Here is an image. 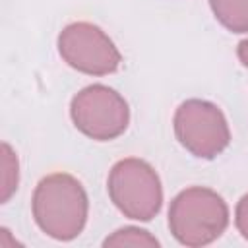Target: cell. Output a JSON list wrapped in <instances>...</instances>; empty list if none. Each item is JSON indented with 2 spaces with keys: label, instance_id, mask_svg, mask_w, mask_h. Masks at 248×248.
<instances>
[{
  "label": "cell",
  "instance_id": "9c48e42d",
  "mask_svg": "<svg viewBox=\"0 0 248 248\" xmlns=\"http://www.w3.org/2000/svg\"><path fill=\"white\" fill-rule=\"evenodd\" d=\"M17 169L19 165L14 149L8 143H2V203L8 202L17 188V178H19Z\"/></svg>",
  "mask_w": 248,
  "mask_h": 248
},
{
  "label": "cell",
  "instance_id": "30bf717a",
  "mask_svg": "<svg viewBox=\"0 0 248 248\" xmlns=\"http://www.w3.org/2000/svg\"><path fill=\"white\" fill-rule=\"evenodd\" d=\"M234 225L238 229V232L248 240V194H244L234 209Z\"/></svg>",
  "mask_w": 248,
  "mask_h": 248
},
{
  "label": "cell",
  "instance_id": "8992f818",
  "mask_svg": "<svg viewBox=\"0 0 248 248\" xmlns=\"http://www.w3.org/2000/svg\"><path fill=\"white\" fill-rule=\"evenodd\" d=\"M58 52L68 66L89 76L112 74L122 62L112 39L89 21L66 25L58 35Z\"/></svg>",
  "mask_w": 248,
  "mask_h": 248
},
{
  "label": "cell",
  "instance_id": "3957f363",
  "mask_svg": "<svg viewBox=\"0 0 248 248\" xmlns=\"http://www.w3.org/2000/svg\"><path fill=\"white\" fill-rule=\"evenodd\" d=\"M107 190L118 211L136 221L153 219L163 203V188L155 169L138 157H126L112 165Z\"/></svg>",
  "mask_w": 248,
  "mask_h": 248
},
{
  "label": "cell",
  "instance_id": "277c9868",
  "mask_svg": "<svg viewBox=\"0 0 248 248\" xmlns=\"http://www.w3.org/2000/svg\"><path fill=\"white\" fill-rule=\"evenodd\" d=\"M70 116L83 136L97 141H108L128 128L130 108L118 91L103 83H93L74 95Z\"/></svg>",
  "mask_w": 248,
  "mask_h": 248
},
{
  "label": "cell",
  "instance_id": "8fae6325",
  "mask_svg": "<svg viewBox=\"0 0 248 248\" xmlns=\"http://www.w3.org/2000/svg\"><path fill=\"white\" fill-rule=\"evenodd\" d=\"M236 56H238V60L242 62V66L248 68V39H242V41L238 43V46H236Z\"/></svg>",
  "mask_w": 248,
  "mask_h": 248
},
{
  "label": "cell",
  "instance_id": "ba28073f",
  "mask_svg": "<svg viewBox=\"0 0 248 248\" xmlns=\"http://www.w3.org/2000/svg\"><path fill=\"white\" fill-rule=\"evenodd\" d=\"M105 248H159V240L140 227H122L103 242Z\"/></svg>",
  "mask_w": 248,
  "mask_h": 248
},
{
  "label": "cell",
  "instance_id": "7a4b0ae2",
  "mask_svg": "<svg viewBox=\"0 0 248 248\" xmlns=\"http://www.w3.org/2000/svg\"><path fill=\"white\" fill-rule=\"evenodd\" d=\"M229 225V207L211 188L190 186L169 205V229L184 246H205L217 240Z\"/></svg>",
  "mask_w": 248,
  "mask_h": 248
},
{
  "label": "cell",
  "instance_id": "52a82bcc",
  "mask_svg": "<svg viewBox=\"0 0 248 248\" xmlns=\"http://www.w3.org/2000/svg\"><path fill=\"white\" fill-rule=\"evenodd\" d=\"M215 19L232 33H248V0H209Z\"/></svg>",
  "mask_w": 248,
  "mask_h": 248
},
{
  "label": "cell",
  "instance_id": "6da1fadb",
  "mask_svg": "<svg viewBox=\"0 0 248 248\" xmlns=\"http://www.w3.org/2000/svg\"><path fill=\"white\" fill-rule=\"evenodd\" d=\"M31 209L39 229L54 240L76 238L87 221V194L78 178L52 172L39 180Z\"/></svg>",
  "mask_w": 248,
  "mask_h": 248
},
{
  "label": "cell",
  "instance_id": "5b68a950",
  "mask_svg": "<svg viewBox=\"0 0 248 248\" xmlns=\"http://www.w3.org/2000/svg\"><path fill=\"white\" fill-rule=\"evenodd\" d=\"M174 134L180 145L200 159H213L231 143V130L223 110L203 99H188L178 105Z\"/></svg>",
  "mask_w": 248,
  "mask_h": 248
}]
</instances>
